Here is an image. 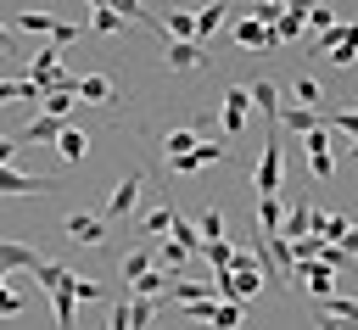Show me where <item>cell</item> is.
I'll list each match as a JSON object with an SVG mask.
<instances>
[{
    "label": "cell",
    "instance_id": "17",
    "mask_svg": "<svg viewBox=\"0 0 358 330\" xmlns=\"http://www.w3.org/2000/svg\"><path fill=\"white\" fill-rule=\"evenodd\" d=\"M84 151H90V134H84L78 123H67V129H62V140H56V157L73 168V162H84Z\"/></svg>",
    "mask_w": 358,
    "mask_h": 330
},
{
    "label": "cell",
    "instance_id": "8",
    "mask_svg": "<svg viewBox=\"0 0 358 330\" xmlns=\"http://www.w3.org/2000/svg\"><path fill=\"white\" fill-rule=\"evenodd\" d=\"M296 280L308 285V296H313V302L336 296V268H330V263H296Z\"/></svg>",
    "mask_w": 358,
    "mask_h": 330
},
{
    "label": "cell",
    "instance_id": "13",
    "mask_svg": "<svg viewBox=\"0 0 358 330\" xmlns=\"http://www.w3.org/2000/svg\"><path fill=\"white\" fill-rule=\"evenodd\" d=\"M67 235L84 241V246H101V241H106V218H95V213H67Z\"/></svg>",
    "mask_w": 358,
    "mask_h": 330
},
{
    "label": "cell",
    "instance_id": "5",
    "mask_svg": "<svg viewBox=\"0 0 358 330\" xmlns=\"http://www.w3.org/2000/svg\"><path fill=\"white\" fill-rule=\"evenodd\" d=\"M252 112H257V106H252L246 84H229V89H224V134H241Z\"/></svg>",
    "mask_w": 358,
    "mask_h": 330
},
{
    "label": "cell",
    "instance_id": "18",
    "mask_svg": "<svg viewBox=\"0 0 358 330\" xmlns=\"http://www.w3.org/2000/svg\"><path fill=\"white\" fill-rule=\"evenodd\" d=\"M280 224H285L280 196H257V229H263V241H274V235H280Z\"/></svg>",
    "mask_w": 358,
    "mask_h": 330
},
{
    "label": "cell",
    "instance_id": "32",
    "mask_svg": "<svg viewBox=\"0 0 358 330\" xmlns=\"http://www.w3.org/2000/svg\"><path fill=\"white\" fill-rule=\"evenodd\" d=\"M6 101H45V95H39L34 84H22V78H0V106H6Z\"/></svg>",
    "mask_w": 358,
    "mask_h": 330
},
{
    "label": "cell",
    "instance_id": "2",
    "mask_svg": "<svg viewBox=\"0 0 358 330\" xmlns=\"http://www.w3.org/2000/svg\"><path fill=\"white\" fill-rule=\"evenodd\" d=\"M140 185H145V173H140V168H134V173H123V179L112 185V196H106V218H134Z\"/></svg>",
    "mask_w": 358,
    "mask_h": 330
},
{
    "label": "cell",
    "instance_id": "22",
    "mask_svg": "<svg viewBox=\"0 0 358 330\" xmlns=\"http://www.w3.org/2000/svg\"><path fill=\"white\" fill-rule=\"evenodd\" d=\"M201 140H196V129H173L168 140H162V151H168V162H179V157H190Z\"/></svg>",
    "mask_w": 358,
    "mask_h": 330
},
{
    "label": "cell",
    "instance_id": "1",
    "mask_svg": "<svg viewBox=\"0 0 358 330\" xmlns=\"http://www.w3.org/2000/svg\"><path fill=\"white\" fill-rule=\"evenodd\" d=\"M252 185H257V196H280V140H274V134H268V145L257 151Z\"/></svg>",
    "mask_w": 358,
    "mask_h": 330
},
{
    "label": "cell",
    "instance_id": "43",
    "mask_svg": "<svg viewBox=\"0 0 358 330\" xmlns=\"http://www.w3.org/2000/svg\"><path fill=\"white\" fill-rule=\"evenodd\" d=\"M11 151H17V134H0V168L11 162Z\"/></svg>",
    "mask_w": 358,
    "mask_h": 330
},
{
    "label": "cell",
    "instance_id": "10",
    "mask_svg": "<svg viewBox=\"0 0 358 330\" xmlns=\"http://www.w3.org/2000/svg\"><path fill=\"white\" fill-rule=\"evenodd\" d=\"M0 268H28V274H39L45 257H39L28 241H0Z\"/></svg>",
    "mask_w": 358,
    "mask_h": 330
},
{
    "label": "cell",
    "instance_id": "35",
    "mask_svg": "<svg viewBox=\"0 0 358 330\" xmlns=\"http://www.w3.org/2000/svg\"><path fill=\"white\" fill-rule=\"evenodd\" d=\"M241 324H246V308H241V302H224V308L213 313V330H241Z\"/></svg>",
    "mask_w": 358,
    "mask_h": 330
},
{
    "label": "cell",
    "instance_id": "14",
    "mask_svg": "<svg viewBox=\"0 0 358 330\" xmlns=\"http://www.w3.org/2000/svg\"><path fill=\"white\" fill-rule=\"evenodd\" d=\"M162 62H168L173 73H196L207 56H201V45H179V39H168V45H162Z\"/></svg>",
    "mask_w": 358,
    "mask_h": 330
},
{
    "label": "cell",
    "instance_id": "6",
    "mask_svg": "<svg viewBox=\"0 0 358 330\" xmlns=\"http://www.w3.org/2000/svg\"><path fill=\"white\" fill-rule=\"evenodd\" d=\"M62 117H50V112H34V123H22L17 129V145H56L62 140Z\"/></svg>",
    "mask_w": 358,
    "mask_h": 330
},
{
    "label": "cell",
    "instance_id": "4",
    "mask_svg": "<svg viewBox=\"0 0 358 330\" xmlns=\"http://www.w3.org/2000/svg\"><path fill=\"white\" fill-rule=\"evenodd\" d=\"M73 95H78L84 106H117V84H112L106 73H84V78L73 84Z\"/></svg>",
    "mask_w": 358,
    "mask_h": 330
},
{
    "label": "cell",
    "instance_id": "29",
    "mask_svg": "<svg viewBox=\"0 0 358 330\" xmlns=\"http://www.w3.org/2000/svg\"><path fill=\"white\" fill-rule=\"evenodd\" d=\"M218 22H224V6H201V11H196V45H201V39H213V34H218Z\"/></svg>",
    "mask_w": 358,
    "mask_h": 330
},
{
    "label": "cell",
    "instance_id": "41",
    "mask_svg": "<svg viewBox=\"0 0 358 330\" xmlns=\"http://www.w3.org/2000/svg\"><path fill=\"white\" fill-rule=\"evenodd\" d=\"M308 173H313V179H330V173H336L330 151H308Z\"/></svg>",
    "mask_w": 358,
    "mask_h": 330
},
{
    "label": "cell",
    "instance_id": "31",
    "mask_svg": "<svg viewBox=\"0 0 358 330\" xmlns=\"http://www.w3.org/2000/svg\"><path fill=\"white\" fill-rule=\"evenodd\" d=\"M151 268H157V252H129V257H123V280H129V285H134L140 274H151Z\"/></svg>",
    "mask_w": 358,
    "mask_h": 330
},
{
    "label": "cell",
    "instance_id": "21",
    "mask_svg": "<svg viewBox=\"0 0 358 330\" xmlns=\"http://www.w3.org/2000/svg\"><path fill=\"white\" fill-rule=\"evenodd\" d=\"M319 123H324V117L308 112V106H285V112H280V129H296V134H313Z\"/></svg>",
    "mask_w": 358,
    "mask_h": 330
},
{
    "label": "cell",
    "instance_id": "40",
    "mask_svg": "<svg viewBox=\"0 0 358 330\" xmlns=\"http://www.w3.org/2000/svg\"><path fill=\"white\" fill-rule=\"evenodd\" d=\"M308 28L330 34V28H336V11H330V6H308Z\"/></svg>",
    "mask_w": 358,
    "mask_h": 330
},
{
    "label": "cell",
    "instance_id": "24",
    "mask_svg": "<svg viewBox=\"0 0 358 330\" xmlns=\"http://www.w3.org/2000/svg\"><path fill=\"white\" fill-rule=\"evenodd\" d=\"M324 252H330V246H324L319 235H308V241H291V268H296V263H324Z\"/></svg>",
    "mask_w": 358,
    "mask_h": 330
},
{
    "label": "cell",
    "instance_id": "33",
    "mask_svg": "<svg viewBox=\"0 0 358 330\" xmlns=\"http://www.w3.org/2000/svg\"><path fill=\"white\" fill-rule=\"evenodd\" d=\"M73 101H78V95H73V89H50V95H45V106H39V112H50V117H62V123H67V112H73Z\"/></svg>",
    "mask_w": 358,
    "mask_h": 330
},
{
    "label": "cell",
    "instance_id": "3",
    "mask_svg": "<svg viewBox=\"0 0 358 330\" xmlns=\"http://www.w3.org/2000/svg\"><path fill=\"white\" fill-rule=\"evenodd\" d=\"M140 17L162 28V45H168V39H179V45H196V11H162V17L140 11Z\"/></svg>",
    "mask_w": 358,
    "mask_h": 330
},
{
    "label": "cell",
    "instance_id": "25",
    "mask_svg": "<svg viewBox=\"0 0 358 330\" xmlns=\"http://www.w3.org/2000/svg\"><path fill=\"white\" fill-rule=\"evenodd\" d=\"M201 257L213 263V274H229V268H235V246H229V241H207Z\"/></svg>",
    "mask_w": 358,
    "mask_h": 330
},
{
    "label": "cell",
    "instance_id": "16",
    "mask_svg": "<svg viewBox=\"0 0 358 330\" xmlns=\"http://www.w3.org/2000/svg\"><path fill=\"white\" fill-rule=\"evenodd\" d=\"M246 95H252V106H257L268 123H280V95H274V78H252V84H246Z\"/></svg>",
    "mask_w": 358,
    "mask_h": 330
},
{
    "label": "cell",
    "instance_id": "9",
    "mask_svg": "<svg viewBox=\"0 0 358 330\" xmlns=\"http://www.w3.org/2000/svg\"><path fill=\"white\" fill-rule=\"evenodd\" d=\"M56 179H39V173H17V168H0V196H45Z\"/></svg>",
    "mask_w": 358,
    "mask_h": 330
},
{
    "label": "cell",
    "instance_id": "28",
    "mask_svg": "<svg viewBox=\"0 0 358 330\" xmlns=\"http://www.w3.org/2000/svg\"><path fill=\"white\" fill-rule=\"evenodd\" d=\"M56 22H62V17H50V11H17V28H28V34H45V39L56 34Z\"/></svg>",
    "mask_w": 358,
    "mask_h": 330
},
{
    "label": "cell",
    "instance_id": "30",
    "mask_svg": "<svg viewBox=\"0 0 358 330\" xmlns=\"http://www.w3.org/2000/svg\"><path fill=\"white\" fill-rule=\"evenodd\" d=\"M185 257H190V252H185V246H179L173 235H168V241L157 246V268H168V274H179V263H185Z\"/></svg>",
    "mask_w": 358,
    "mask_h": 330
},
{
    "label": "cell",
    "instance_id": "34",
    "mask_svg": "<svg viewBox=\"0 0 358 330\" xmlns=\"http://www.w3.org/2000/svg\"><path fill=\"white\" fill-rule=\"evenodd\" d=\"M196 235H201V246H207V241H224V213H213V207H207V213L196 218Z\"/></svg>",
    "mask_w": 358,
    "mask_h": 330
},
{
    "label": "cell",
    "instance_id": "36",
    "mask_svg": "<svg viewBox=\"0 0 358 330\" xmlns=\"http://www.w3.org/2000/svg\"><path fill=\"white\" fill-rule=\"evenodd\" d=\"M319 95H324V89H319V78H313V73H308V78H296V106H308V112H313V106H319Z\"/></svg>",
    "mask_w": 358,
    "mask_h": 330
},
{
    "label": "cell",
    "instance_id": "23",
    "mask_svg": "<svg viewBox=\"0 0 358 330\" xmlns=\"http://www.w3.org/2000/svg\"><path fill=\"white\" fill-rule=\"evenodd\" d=\"M173 218H179L173 207H151V213H140V229L145 235H173Z\"/></svg>",
    "mask_w": 358,
    "mask_h": 330
},
{
    "label": "cell",
    "instance_id": "12",
    "mask_svg": "<svg viewBox=\"0 0 358 330\" xmlns=\"http://www.w3.org/2000/svg\"><path fill=\"white\" fill-rule=\"evenodd\" d=\"M319 224V207H285V224H280V241H308Z\"/></svg>",
    "mask_w": 358,
    "mask_h": 330
},
{
    "label": "cell",
    "instance_id": "42",
    "mask_svg": "<svg viewBox=\"0 0 358 330\" xmlns=\"http://www.w3.org/2000/svg\"><path fill=\"white\" fill-rule=\"evenodd\" d=\"M78 34H84V28H78V22H56V34H50V45H56V50H62V45H73V39H78Z\"/></svg>",
    "mask_w": 358,
    "mask_h": 330
},
{
    "label": "cell",
    "instance_id": "38",
    "mask_svg": "<svg viewBox=\"0 0 358 330\" xmlns=\"http://www.w3.org/2000/svg\"><path fill=\"white\" fill-rule=\"evenodd\" d=\"M73 296L78 302H106V285L101 280H73Z\"/></svg>",
    "mask_w": 358,
    "mask_h": 330
},
{
    "label": "cell",
    "instance_id": "44",
    "mask_svg": "<svg viewBox=\"0 0 358 330\" xmlns=\"http://www.w3.org/2000/svg\"><path fill=\"white\" fill-rule=\"evenodd\" d=\"M0 50H11V34H6V28H0Z\"/></svg>",
    "mask_w": 358,
    "mask_h": 330
},
{
    "label": "cell",
    "instance_id": "26",
    "mask_svg": "<svg viewBox=\"0 0 358 330\" xmlns=\"http://www.w3.org/2000/svg\"><path fill=\"white\" fill-rule=\"evenodd\" d=\"M34 285H39V291H50V296H56V291H67V285H73V274H67V268H62V263H45V268H39V274H34Z\"/></svg>",
    "mask_w": 358,
    "mask_h": 330
},
{
    "label": "cell",
    "instance_id": "15",
    "mask_svg": "<svg viewBox=\"0 0 358 330\" xmlns=\"http://www.w3.org/2000/svg\"><path fill=\"white\" fill-rule=\"evenodd\" d=\"M313 235H319L324 246H341V241L352 235V218H347V213H324V207H319V224H313Z\"/></svg>",
    "mask_w": 358,
    "mask_h": 330
},
{
    "label": "cell",
    "instance_id": "19",
    "mask_svg": "<svg viewBox=\"0 0 358 330\" xmlns=\"http://www.w3.org/2000/svg\"><path fill=\"white\" fill-rule=\"evenodd\" d=\"M302 28H308V6H285L280 28H274V45H291V39H302Z\"/></svg>",
    "mask_w": 358,
    "mask_h": 330
},
{
    "label": "cell",
    "instance_id": "11",
    "mask_svg": "<svg viewBox=\"0 0 358 330\" xmlns=\"http://www.w3.org/2000/svg\"><path fill=\"white\" fill-rule=\"evenodd\" d=\"M235 45L241 50H274V28H263L257 17H241L235 22Z\"/></svg>",
    "mask_w": 358,
    "mask_h": 330
},
{
    "label": "cell",
    "instance_id": "37",
    "mask_svg": "<svg viewBox=\"0 0 358 330\" xmlns=\"http://www.w3.org/2000/svg\"><path fill=\"white\" fill-rule=\"evenodd\" d=\"M106 330H134V308L129 302H112L106 308Z\"/></svg>",
    "mask_w": 358,
    "mask_h": 330
},
{
    "label": "cell",
    "instance_id": "7",
    "mask_svg": "<svg viewBox=\"0 0 358 330\" xmlns=\"http://www.w3.org/2000/svg\"><path fill=\"white\" fill-rule=\"evenodd\" d=\"M90 34H95V39H112V34H129V11H117V6H106V0H95V6H90Z\"/></svg>",
    "mask_w": 358,
    "mask_h": 330
},
{
    "label": "cell",
    "instance_id": "39",
    "mask_svg": "<svg viewBox=\"0 0 358 330\" xmlns=\"http://www.w3.org/2000/svg\"><path fill=\"white\" fill-rule=\"evenodd\" d=\"M252 17H257L263 28H280V17H285V6H280V0H263V6L252 11Z\"/></svg>",
    "mask_w": 358,
    "mask_h": 330
},
{
    "label": "cell",
    "instance_id": "27",
    "mask_svg": "<svg viewBox=\"0 0 358 330\" xmlns=\"http://www.w3.org/2000/svg\"><path fill=\"white\" fill-rule=\"evenodd\" d=\"M50 313H56V330H73V313H78V296H73V285L50 296Z\"/></svg>",
    "mask_w": 358,
    "mask_h": 330
},
{
    "label": "cell",
    "instance_id": "20",
    "mask_svg": "<svg viewBox=\"0 0 358 330\" xmlns=\"http://www.w3.org/2000/svg\"><path fill=\"white\" fill-rule=\"evenodd\" d=\"M218 157H224V145L201 140V145H196L190 157H179V162H173V173H201V168H207V162H218Z\"/></svg>",
    "mask_w": 358,
    "mask_h": 330
}]
</instances>
